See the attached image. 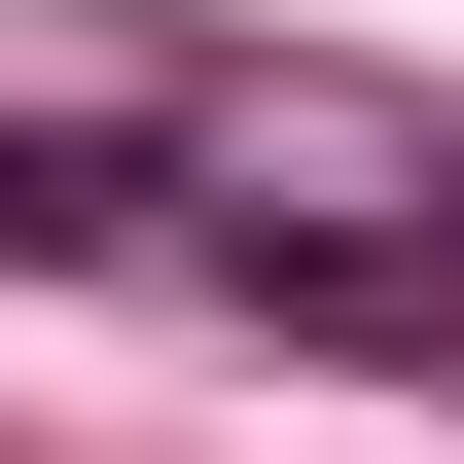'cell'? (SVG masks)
<instances>
[{
    "mask_svg": "<svg viewBox=\"0 0 464 464\" xmlns=\"http://www.w3.org/2000/svg\"><path fill=\"white\" fill-rule=\"evenodd\" d=\"M179 250H215L286 357H464V179H393V143H250Z\"/></svg>",
    "mask_w": 464,
    "mask_h": 464,
    "instance_id": "obj_1",
    "label": "cell"
}]
</instances>
